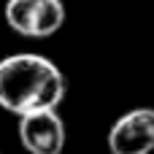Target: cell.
I'll return each instance as SVG.
<instances>
[{
  "label": "cell",
  "mask_w": 154,
  "mask_h": 154,
  "mask_svg": "<svg viewBox=\"0 0 154 154\" xmlns=\"http://www.w3.org/2000/svg\"><path fill=\"white\" fill-rule=\"evenodd\" d=\"M5 24L24 38H49L65 24L62 0H5Z\"/></svg>",
  "instance_id": "cell-2"
},
{
  "label": "cell",
  "mask_w": 154,
  "mask_h": 154,
  "mask_svg": "<svg viewBox=\"0 0 154 154\" xmlns=\"http://www.w3.org/2000/svg\"><path fill=\"white\" fill-rule=\"evenodd\" d=\"M19 143L27 154H62L65 122L60 119L57 108L19 116Z\"/></svg>",
  "instance_id": "cell-4"
},
{
  "label": "cell",
  "mask_w": 154,
  "mask_h": 154,
  "mask_svg": "<svg viewBox=\"0 0 154 154\" xmlns=\"http://www.w3.org/2000/svg\"><path fill=\"white\" fill-rule=\"evenodd\" d=\"M65 100V76L43 54H11L0 60V108L14 116L51 111Z\"/></svg>",
  "instance_id": "cell-1"
},
{
  "label": "cell",
  "mask_w": 154,
  "mask_h": 154,
  "mask_svg": "<svg viewBox=\"0 0 154 154\" xmlns=\"http://www.w3.org/2000/svg\"><path fill=\"white\" fill-rule=\"evenodd\" d=\"M111 154H152L154 152V108L141 106L125 111L108 130Z\"/></svg>",
  "instance_id": "cell-3"
}]
</instances>
